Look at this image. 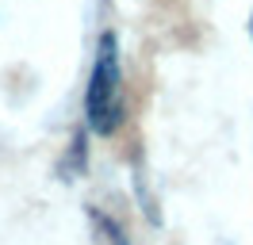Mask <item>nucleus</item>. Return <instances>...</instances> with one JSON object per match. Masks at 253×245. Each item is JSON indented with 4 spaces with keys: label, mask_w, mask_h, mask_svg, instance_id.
Here are the masks:
<instances>
[{
    "label": "nucleus",
    "mask_w": 253,
    "mask_h": 245,
    "mask_svg": "<svg viewBox=\"0 0 253 245\" xmlns=\"http://www.w3.org/2000/svg\"><path fill=\"white\" fill-rule=\"evenodd\" d=\"M123 122V65H119V39L104 31L96 42L92 73L84 84V126L92 134L108 138Z\"/></svg>",
    "instance_id": "obj_1"
},
{
    "label": "nucleus",
    "mask_w": 253,
    "mask_h": 245,
    "mask_svg": "<svg viewBox=\"0 0 253 245\" xmlns=\"http://www.w3.org/2000/svg\"><path fill=\"white\" fill-rule=\"evenodd\" d=\"M88 218H92V226H96V234H100V242H104V245H130V242H126V230L119 226L115 218H108L100 207H88Z\"/></svg>",
    "instance_id": "obj_2"
}]
</instances>
